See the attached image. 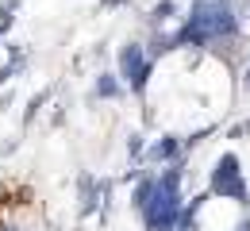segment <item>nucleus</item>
Masks as SVG:
<instances>
[{
    "instance_id": "1",
    "label": "nucleus",
    "mask_w": 250,
    "mask_h": 231,
    "mask_svg": "<svg viewBox=\"0 0 250 231\" xmlns=\"http://www.w3.org/2000/svg\"><path fill=\"white\" fill-rule=\"evenodd\" d=\"M135 208L143 212V220H146L150 231H177V220H181L177 173H166V177L146 181V185L135 193Z\"/></svg>"
},
{
    "instance_id": "2",
    "label": "nucleus",
    "mask_w": 250,
    "mask_h": 231,
    "mask_svg": "<svg viewBox=\"0 0 250 231\" xmlns=\"http://www.w3.org/2000/svg\"><path fill=\"white\" fill-rule=\"evenodd\" d=\"M227 31H235L227 0H196V12L188 20V27L181 31V39L185 42H204V39H216V35H227Z\"/></svg>"
},
{
    "instance_id": "3",
    "label": "nucleus",
    "mask_w": 250,
    "mask_h": 231,
    "mask_svg": "<svg viewBox=\"0 0 250 231\" xmlns=\"http://www.w3.org/2000/svg\"><path fill=\"white\" fill-rule=\"evenodd\" d=\"M212 189L227 197H243V177H239V162H235V154H227V158H219L216 166V177H212Z\"/></svg>"
},
{
    "instance_id": "4",
    "label": "nucleus",
    "mask_w": 250,
    "mask_h": 231,
    "mask_svg": "<svg viewBox=\"0 0 250 231\" xmlns=\"http://www.w3.org/2000/svg\"><path fill=\"white\" fill-rule=\"evenodd\" d=\"M124 73H127V81L143 85V77H146V58H143L139 46H127L124 50Z\"/></svg>"
},
{
    "instance_id": "5",
    "label": "nucleus",
    "mask_w": 250,
    "mask_h": 231,
    "mask_svg": "<svg viewBox=\"0 0 250 231\" xmlns=\"http://www.w3.org/2000/svg\"><path fill=\"white\" fill-rule=\"evenodd\" d=\"M173 150H177V147H173V143H158V147H154V158H169V154H173Z\"/></svg>"
}]
</instances>
